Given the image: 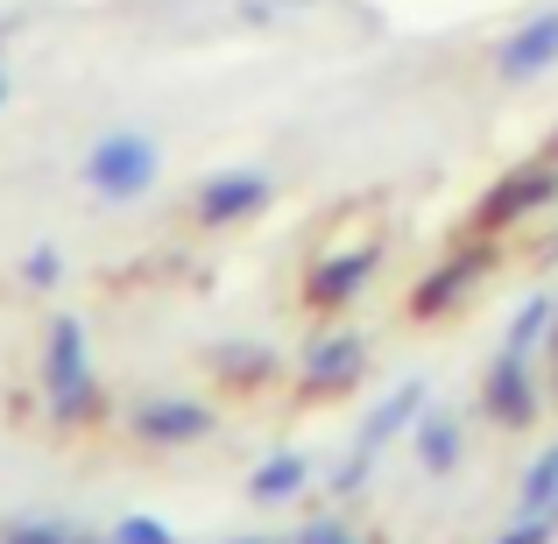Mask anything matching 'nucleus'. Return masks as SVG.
Segmentation results:
<instances>
[{
	"instance_id": "nucleus-1",
	"label": "nucleus",
	"mask_w": 558,
	"mask_h": 544,
	"mask_svg": "<svg viewBox=\"0 0 558 544\" xmlns=\"http://www.w3.org/2000/svg\"><path fill=\"white\" fill-rule=\"evenodd\" d=\"M156 170H163V156H156V142L142 128H107L93 142V156H85V184L113 205H135L156 184Z\"/></svg>"
},
{
	"instance_id": "nucleus-2",
	"label": "nucleus",
	"mask_w": 558,
	"mask_h": 544,
	"mask_svg": "<svg viewBox=\"0 0 558 544\" xmlns=\"http://www.w3.org/2000/svg\"><path fill=\"white\" fill-rule=\"evenodd\" d=\"M43 375H50L57 418H85V403H93V367H85V333H78V318H57Z\"/></svg>"
},
{
	"instance_id": "nucleus-3",
	"label": "nucleus",
	"mask_w": 558,
	"mask_h": 544,
	"mask_svg": "<svg viewBox=\"0 0 558 544\" xmlns=\"http://www.w3.org/2000/svg\"><path fill=\"white\" fill-rule=\"evenodd\" d=\"M495 64H502V78H537V71H551V64H558V8L531 14L517 36H502Z\"/></svg>"
},
{
	"instance_id": "nucleus-4",
	"label": "nucleus",
	"mask_w": 558,
	"mask_h": 544,
	"mask_svg": "<svg viewBox=\"0 0 558 544\" xmlns=\"http://www.w3.org/2000/svg\"><path fill=\"white\" fill-rule=\"evenodd\" d=\"M255 205H269V178H262V170H219V178L205 184L198 213L219 227V219H241V213H255Z\"/></svg>"
},
{
	"instance_id": "nucleus-5",
	"label": "nucleus",
	"mask_w": 558,
	"mask_h": 544,
	"mask_svg": "<svg viewBox=\"0 0 558 544\" xmlns=\"http://www.w3.org/2000/svg\"><path fill=\"white\" fill-rule=\"evenodd\" d=\"M488 403H495V418H531V382H523V361L517 354H502V367H495V382H488Z\"/></svg>"
},
{
	"instance_id": "nucleus-6",
	"label": "nucleus",
	"mask_w": 558,
	"mask_h": 544,
	"mask_svg": "<svg viewBox=\"0 0 558 544\" xmlns=\"http://www.w3.org/2000/svg\"><path fill=\"white\" fill-rule=\"evenodd\" d=\"M142 432L149 438H198V432H213V418H205L198 403H149Z\"/></svg>"
},
{
	"instance_id": "nucleus-7",
	"label": "nucleus",
	"mask_w": 558,
	"mask_h": 544,
	"mask_svg": "<svg viewBox=\"0 0 558 544\" xmlns=\"http://www.w3.org/2000/svg\"><path fill=\"white\" fill-rule=\"evenodd\" d=\"M298 488H304V460H269V467L255 474V495H262V503H276V495H298Z\"/></svg>"
},
{
	"instance_id": "nucleus-8",
	"label": "nucleus",
	"mask_w": 558,
	"mask_h": 544,
	"mask_svg": "<svg viewBox=\"0 0 558 544\" xmlns=\"http://www.w3.org/2000/svg\"><path fill=\"white\" fill-rule=\"evenodd\" d=\"M551 191H558V178H545V170H531V178H517V191H502V198H495L488 213H495V219H502V213H523V205L551 198Z\"/></svg>"
},
{
	"instance_id": "nucleus-9",
	"label": "nucleus",
	"mask_w": 558,
	"mask_h": 544,
	"mask_svg": "<svg viewBox=\"0 0 558 544\" xmlns=\"http://www.w3.org/2000/svg\"><path fill=\"white\" fill-rule=\"evenodd\" d=\"M113 544H178V537H170L156 517H128V523H113Z\"/></svg>"
},
{
	"instance_id": "nucleus-10",
	"label": "nucleus",
	"mask_w": 558,
	"mask_h": 544,
	"mask_svg": "<svg viewBox=\"0 0 558 544\" xmlns=\"http://www.w3.org/2000/svg\"><path fill=\"white\" fill-rule=\"evenodd\" d=\"M312 375H318V382H332V375H354V340H340V347H318Z\"/></svg>"
},
{
	"instance_id": "nucleus-11",
	"label": "nucleus",
	"mask_w": 558,
	"mask_h": 544,
	"mask_svg": "<svg viewBox=\"0 0 558 544\" xmlns=\"http://www.w3.org/2000/svg\"><path fill=\"white\" fill-rule=\"evenodd\" d=\"M452 452H460V432H452V424H424V460L446 467Z\"/></svg>"
},
{
	"instance_id": "nucleus-12",
	"label": "nucleus",
	"mask_w": 558,
	"mask_h": 544,
	"mask_svg": "<svg viewBox=\"0 0 558 544\" xmlns=\"http://www.w3.org/2000/svg\"><path fill=\"white\" fill-rule=\"evenodd\" d=\"M0 544H71V531H57V523H14Z\"/></svg>"
},
{
	"instance_id": "nucleus-13",
	"label": "nucleus",
	"mask_w": 558,
	"mask_h": 544,
	"mask_svg": "<svg viewBox=\"0 0 558 544\" xmlns=\"http://www.w3.org/2000/svg\"><path fill=\"white\" fill-rule=\"evenodd\" d=\"M545 537H551V523H545V517H531L517 537H502V544H545Z\"/></svg>"
},
{
	"instance_id": "nucleus-14",
	"label": "nucleus",
	"mask_w": 558,
	"mask_h": 544,
	"mask_svg": "<svg viewBox=\"0 0 558 544\" xmlns=\"http://www.w3.org/2000/svg\"><path fill=\"white\" fill-rule=\"evenodd\" d=\"M304 544H354V537L332 531V523H312V531H304Z\"/></svg>"
},
{
	"instance_id": "nucleus-15",
	"label": "nucleus",
	"mask_w": 558,
	"mask_h": 544,
	"mask_svg": "<svg viewBox=\"0 0 558 544\" xmlns=\"http://www.w3.org/2000/svg\"><path fill=\"white\" fill-rule=\"evenodd\" d=\"M28 276H36V283H50V276H57V255H50V247H43V255H28Z\"/></svg>"
},
{
	"instance_id": "nucleus-16",
	"label": "nucleus",
	"mask_w": 558,
	"mask_h": 544,
	"mask_svg": "<svg viewBox=\"0 0 558 544\" xmlns=\"http://www.w3.org/2000/svg\"><path fill=\"white\" fill-rule=\"evenodd\" d=\"M0 99H8V78H0Z\"/></svg>"
}]
</instances>
